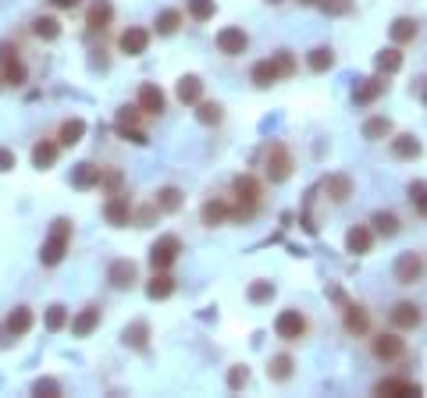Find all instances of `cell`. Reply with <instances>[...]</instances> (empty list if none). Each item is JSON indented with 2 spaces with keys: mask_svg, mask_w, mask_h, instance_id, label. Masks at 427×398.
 Listing matches in <instances>:
<instances>
[{
  "mask_svg": "<svg viewBox=\"0 0 427 398\" xmlns=\"http://www.w3.org/2000/svg\"><path fill=\"white\" fill-rule=\"evenodd\" d=\"M271 60H274V68H278V75H282V78H289V75L296 72V60H292V53H289V50H278Z\"/></svg>",
  "mask_w": 427,
  "mask_h": 398,
  "instance_id": "45",
  "label": "cell"
},
{
  "mask_svg": "<svg viewBox=\"0 0 427 398\" xmlns=\"http://www.w3.org/2000/svg\"><path fill=\"white\" fill-rule=\"evenodd\" d=\"M33 33H36L40 40H57V36H61V22H57V18H50V15L33 18Z\"/></svg>",
  "mask_w": 427,
  "mask_h": 398,
  "instance_id": "37",
  "label": "cell"
},
{
  "mask_svg": "<svg viewBox=\"0 0 427 398\" xmlns=\"http://www.w3.org/2000/svg\"><path fill=\"white\" fill-rule=\"evenodd\" d=\"M68 324V310H65V306H50V310H47V327L50 331H61V327H65Z\"/></svg>",
  "mask_w": 427,
  "mask_h": 398,
  "instance_id": "46",
  "label": "cell"
},
{
  "mask_svg": "<svg viewBox=\"0 0 427 398\" xmlns=\"http://www.w3.org/2000/svg\"><path fill=\"white\" fill-rule=\"evenodd\" d=\"M100 174H104V167H97V164H79L75 174H72V185L75 189H93V185H100Z\"/></svg>",
  "mask_w": 427,
  "mask_h": 398,
  "instance_id": "23",
  "label": "cell"
},
{
  "mask_svg": "<svg viewBox=\"0 0 427 398\" xmlns=\"http://www.w3.org/2000/svg\"><path fill=\"white\" fill-rule=\"evenodd\" d=\"M33 391H36V395H61V384H57V381H40Z\"/></svg>",
  "mask_w": 427,
  "mask_h": 398,
  "instance_id": "52",
  "label": "cell"
},
{
  "mask_svg": "<svg viewBox=\"0 0 427 398\" xmlns=\"http://www.w3.org/2000/svg\"><path fill=\"white\" fill-rule=\"evenodd\" d=\"M171 292H175V278L168 270H154V278L146 281V295L150 299H168Z\"/></svg>",
  "mask_w": 427,
  "mask_h": 398,
  "instance_id": "20",
  "label": "cell"
},
{
  "mask_svg": "<svg viewBox=\"0 0 427 398\" xmlns=\"http://www.w3.org/2000/svg\"><path fill=\"white\" fill-rule=\"evenodd\" d=\"M97 327H100V310H97V306H86V310L72 320V334H75V338H89Z\"/></svg>",
  "mask_w": 427,
  "mask_h": 398,
  "instance_id": "18",
  "label": "cell"
},
{
  "mask_svg": "<svg viewBox=\"0 0 427 398\" xmlns=\"http://www.w3.org/2000/svg\"><path fill=\"white\" fill-rule=\"evenodd\" d=\"M82 135H86V121H82V117H72V121H65V125H61L57 146H79Z\"/></svg>",
  "mask_w": 427,
  "mask_h": 398,
  "instance_id": "22",
  "label": "cell"
},
{
  "mask_svg": "<svg viewBox=\"0 0 427 398\" xmlns=\"http://www.w3.org/2000/svg\"><path fill=\"white\" fill-rule=\"evenodd\" d=\"M246 47H250V36H246V28H242V25H228V28H221V33H218V50L225 57L246 53Z\"/></svg>",
  "mask_w": 427,
  "mask_h": 398,
  "instance_id": "7",
  "label": "cell"
},
{
  "mask_svg": "<svg viewBox=\"0 0 427 398\" xmlns=\"http://www.w3.org/2000/svg\"><path fill=\"white\" fill-rule=\"evenodd\" d=\"M292 174V153L282 142H271L267 146V178L271 181H285Z\"/></svg>",
  "mask_w": 427,
  "mask_h": 398,
  "instance_id": "6",
  "label": "cell"
},
{
  "mask_svg": "<svg viewBox=\"0 0 427 398\" xmlns=\"http://www.w3.org/2000/svg\"><path fill=\"white\" fill-rule=\"evenodd\" d=\"M392 40L399 43V47H403V43H413V40H417V22H413V18H395V22H392Z\"/></svg>",
  "mask_w": 427,
  "mask_h": 398,
  "instance_id": "33",
  "label": "cell"
},
{
  "mask_svg": "<svg viewBox=\"0 0 427 398\" xmlns=\"http://www.w3.org/2000/svg\"><path fill=\"white\" fill-rule=\"evenodd\" d=\"M11 167H15V153L0 146V171H11Z\"/></svg>",
  "mask_w": 427,
  "mask_h": 398,
  "instance_id": "53",
  "label": "cell"
},
{
  "mask_svg": "<svg viewBox=\"0 0 427 398\" xmlns=\"http://www.w3.org/2000/svg\"><path fill=\"white\" fill-rule=\"evenodd\" d=\"M307 65H310V72H328L331 65H335V50L331 47H317V50H310V60H307Z\"/></svg>",
  "mask_w": 427,
  "mask_h": 398,
  "instance_id": "38",
  "label": "cell"
},
{
  "mask_svg": "<svg viewBox=\"0 0 427 398\" xmlns=\"http://www.w3.org/2000/svg\"><path fill=\"white\" fill-rule=\"evenodd\" d=\"M385 85H388V82H385V78H378V75L360 78V82H356V89H353V100H356V103H374V100L385 93Z\"/></svg>",
  "mask_w": 427,
  "mask_h": 398,
  "instance_id": "15",
  "label": "cell"
},
{
  "mask_svg": "<svg viewBox=\"0 0 427 398\" xmlns=\"http://www.w3.org/2000/svg\"><path fill=\"white\" fill-rule=\"evenodd\" d=\"M118 135H121V139H129V142H136V146H146V142H150L143 128H118Z\"/></svg>",
  "mask_w": 427,
  "mask_h": 398,
  "instance_id": "51",
  "label": "cell"
},
{
  "mask_svg": "<svg viewBox=\"0 0 427 398\" xmlns=\"http://www.w3.org/2000/svg\"><path fill=\"white\" fill-rule=\"evenodd\" d=\"M282 75H278V68H274V60L267 57V60H257L253 65V82L260 85V89H267V85H274Z\"/></svg>",
  "mask_w": 427,
  "mask_h": 398,
  "instance_id": "31",
  "label": "cell"
},
{
  "mask_svg": "<svg viewBox=\"0 0 427 398\" xmlns=\"http://www.w3.org/2000/svg\"><path fill=\"white\" fill-rule=\"evenodd\" d=\"M68 246H72V221L68 217H57L54 228H50V235H47V242H43V249H40L43 267H57L61 260H65Z\"/></svg>",
  "mask_w": 427,
  "mask_h": 398,
  "instance_id": "1",
  "label": "cell"
},
{
  "mask_svg": "<svg viewBox=\"0 0 427 398\" xmlns=\"http://www.w3.org/2000/svg\"><path fill=\"white\" fill-rule=\"evenodd\" d=\"M232 192H235V199H239V206L232 210V217H250L253 206L260 203V181L250 178V174H239V178L232 181Z\"/></svg>",
  "mask_w": 427,
  "mask_h": 398,
  "instance_id": "2",
  "label": "cell"
},
{
  "mask_svg": "<svg viewBox=\"0 0 427 398\" xmlns=\"http://www.w3.org/2000/svg\"><path fill=\"white\" fill-rule=\"evenodd\" d=\"M157 210L161 213H175V210H182V189H175V185H168V189H161L157 192Z\"/></svg>",
  "mask_w": 427,
  "mask_h": 398,
  "instance_id": "34",
  "label": "cell"
},
{
  "mask_svg": "<svg viewBox=\"0 0 427 398\" xmlns=\"http://www.w3.org/2000/svg\"><path fill=\"white\" fill-rule=\"evenodd\" d=\"M107 281L114 288H132L136 285V263L132 260H114L111 270H107Z\"/></svg>",
  "mask_w": 427,
  "mask_h": 398,
  "instance_id": "16",
  "label": "cell"
},
{
  "mask_svg": "<svg viewBox=\"0 0 427 398\" xmlns=\"http://www.w3.org/2000/svg\"><path fill=\"white\" fill-rule=\"evenodd\" d=\"M146 334H150V327L139 320V324L125 327V334H121V338H125V345H132V349H146Z\"/></svg>",
  "mask_w": 427,
  "mask_h": 398,
  "instance_id": "42",
  "label": "cell"
},
{
  "mask_svg": "<svg viewBox=\"0 0 427 398\" xmlns=\"http://www.w3.org/2000/svg\"><path fill=\"white\" fill-rule=\"evenodd\" d=\"M299 4H303V8H314V4H321V0H299Z\"/></svg>",
  "mask_w": 427,
  "mask_h": 398,
  "instance_id": "55",
  "label": "cell"
},
{
  "mask_svg": "<svg viewBox=\"0 0 427 398\" xmlns=\"http://www.w3.org/2000/svg\"><path fill=\"white\" fill-rule=\"evenodd\" d=\"M57 142H50V139H43V142H36L33 146V164L40 167V171H47V167H54V160H57Z\"/></svg>",
  "mask_w": 427,
  "mask_h": 398,
  "instance_id": "29",
  "label": "cell"
},
{
  "mask_svg": "<svg viewBox=\"0 0 427 398\" xmlns=\"http://www.w3.org/2000/svg\"><path fill=\"white\" fill-rule=\"evenodd\" d=\"M424 107H427V93H424Z\"/></svg>",
  "mask_w": 427,
  "mask_h": 398,
  "instance_id": "57",
  "label": "cell"
},
{
  "mask_svg": "<svg viewBox=\"0 0 427 398\" xmlns=\"http://www.w3.org/2000/svg\"><path fill=\"white\" fill-rule=\"evenodd\" d=\"M154 213H161V210H157V203H150V206L136 210V224H139V228H150V221H154Z\"/></svg>",
  "mask_w": 427,
  "mask_h": 398,
  "instance_id": "50",
  "label": "cell"
},
{
  "mask_svg": "<svg viewBox=\"0 0 427 398\" xmlns=\"http://www.w3.org/2000/svg\"><path fill=\"white\" fill-rule=\"evenodd\" d=\"M324 189H328V196H331L335 203H346L349 192H353V181H349L346 174H331V178L324 181Z\"/></svg>",
  "mask_w": 427,
  "mask_h": 398,
  "instance_id": "30",
  "label": "cell"
},
{
  "mask_svg": "<svg viewBox=\"0 0 427 398\" xmlns=\"http://www.w3.org/2000/svg\"><path fill=\"white\" fill-rule=\"evenodd\" d=\"M146 47H150V33H146L143 25H129L125 33L118 36V50L125 53V57H143Z\"/></svg>",
  "mask_w": 427,
  "mask_h": 398,
  "instance_id": "8",
  "label": "cell"
},
{
  "mask_svg": "<svg viewBox=\"0 0 427 398\" xmlns=\"http://www.w3.org/2000/svg\"><path fill=\"white\" fill-rule=\"evenodd\" d=\"M29 327H33V310H29V306H15L8 313V331L18 338V334H29Z\"/></svg>",
  "mask_w": 427,
  "mask_h": 398,
  "instance_id": "28",
  "label": "cell"
},
{
  "mask_svg": "<svg viewBox=\"0 0 427 398\" xmlns=\"http://www.w3.org/2000/svg\"><path fill=\"white\" fill-rule=\"evenodd\" d=\"M420 278H424L420 253H403L399 260H395V281H399V285H417Z\"/></svg>",
  "mask_w": 427,
  "mask_h": 398,
  "instance_id": "9",
  "label": "cell"
},
{
  "mask_svg": "<svg viewBox=\"0 0 427 398\" xmlns=\"http://www.w3.org/2000/svg\"><path fill=\"white\" fill-rule=\"evenodd\" d=\"M274 299V285L271 281H253L250 285V302H271Z\"/></svg>",
  "mask_w": 427,
  "mask_h": 398,
  "instance_id": "47",
  "label": "cell"
},
{
  "mask_svg": "<svg viewBox=\"0 0 427 398\" xmlns=\"http://www.w3.org/2000/svg\"><path fill=\"white\" fill-rule=\"evenodd\" d=\"M392 153L399 160H417L420 157V139L417 135H395L392 139Z\"/></svg>",
  "mask_w": 427,
  "mask_h": 398,
  "instance_id": "25",
  "label": "cell"
},
{
  "mask_svg": "<svg viewBox=\"0 0 427 398\" xmlns=\"http://www.w3.org/2000/svg\"><path fill=\"white\" fill-rule=\"evenodd\" d=\"M410 199L420 217H427V181H410Z\"/></svg>",
  "mask_w": 427,
  "mask_h": 398,
  "instance_id": "43",
  "label": "cell"
},
{
  "mask_svg": "<svg viewBox=\"0 0 427 398\" xmlns=\"http://www.w3.org/2000/svg\"><path fill=\"white\" fill-rule=\"evenodd\" d=\"M371 224H374V231L385 235V238L399 235V217H395V213H388V210H378L374 217H371Z\"/></svg>",
  "mask_w": 427,
  "mask_h": 398,
  "instance_id": "32",
  "label": "cell"
},
{
  "mask_svg": "<svg viewBox=\"0 0 427 398\" xmlns=\"http://www.w3.org/2000/svg\"><path fill=\"white\" fill-rule=\"evenodd\" d=\"M374 356L392 363V359H403L406 356V342L399 338V334H381V338H374Z\"/></svg>",
  "mask_w": 427,
  "mask_h": 398,
  "instance_id": "13",
  "label": "cell"
},
{
  "mask_svg": "<svg viewBox=\"0 0 427 398\" xmlns=\"http://www.w3.org/2000/svg\"><path fill=\"white\" fill-rule=\"evenodd\" d=\"M274 331H278L282 342H299V338H307L310 324H307V317H303L299 310H282L278 320H274Z\"/></svg>",
  "mask_w": 427,
  "mask_h": 398,
  "instance_id": "3",
  "label": "cell"
},
{
  "mask_svg": "<svg viewBox=\"0 0 427 398\" xmlns=\"http://www.w3.org/2000/svg\"><path fill=\"white\" fill-rule=\"evenodd\" d=\"M371 246H374V231H371L367 224H356V228L346 231V249H349L353 256H367Z\"/></svg>",
  "mask_w": 427,
  "mask_h": 398,
  "instance_id": "12",
  "label": "cell"
},
{
  "mask_svg": "<svg viewBox=\"0 0 427 398\" xmlns=\"http://www.w3.org/2000/svg\"><path fill=\"white\" fill-rule=\"evenodd\" d=\"M374 65H378V72H381V75H395V72L403 68V50H399V47L381 50V53L374 57Z\"/></svg>",
  "mask_w": 427,
  "mask_h": 398,
  "instance_id": "27",
  "label": "cell"
},
{
  "mask_svg": "<svg viewBox=\"0 0 427 398\" xmlns=\"http://www.w3.org/2000/svg\"><path fill=\"white\" fill-rule=\"evenodd\" d=\"M267 374H271L274 381H289V377H292V356H274L271 366H267Z\"/></svg>",
  "mask_w": 427,
  "mask_h": 398,
  "instance_id": "40",
  "label": "cell"
},
{
  "mask_svg": "<svg viewBox=\"0 0 427 398\" xmlns=\"http://www.w3.org/2000/svg\"><path fill=\"white\" fill-rule=\"evenodd\" d=\"M104 217H107L114 228H125V224L132 221V206H129V196L114 192V196L104 203Z\"/></svg>",
  "mask_w": 427,
  "mask_h": 398,
  "instance_id": "11",
  "label": "cell"
},
{
  "mask_svg": "<svg viewBox=\"0 0 427 398\" xmlns=\"http://www.w3.org/2000/svg\"><path fill=\"white\" fill-rule=\"evenodd\" d=\"M374 391L378 395H392V398H406V395H420V384L403 381V377H388V381H378Z\"/></svg>",
  "mask_w": 427,
  "mask_h": 398,
  "instance_id": "19",
  "label": "cell"
},
{
  "mask_svg": "<svg viewBox=\"0 0 427 398\" xmlns=\"http://www.w3.org/2000/svg\"><path fill=\"white\" fill-rule=\"evenodd\" d=\"M246 381H250V370H246V366H235V370L228 374V388H232V391H239Z\"/></svg>",
  "mask_w": 427,
  "mask_h": 398,
  "instance_id": "49",
  "label": "cell"
},
{
  "mask_svg": "<svg viewBox=\"0 0 427 398\" xmlns=\"http://www.w3.org/2000/svg\"><path fill=\"white\" fill-rule=\"evenodd\" d=\"M182 253V238L178 235H161L154 246H150V263H154V270H168Z\"/></svg>",
  "mask_w": 427,
  "mask_h": 398,
  "instance_id": "4",
  "label": "cell"
},
{
  "mask_svg": "<svg viewBox=\"0 0 427 398\" xmlns=\"http://www.w3.org/2000/svg\"><path fill=\"white\" fill-rule=\"evenodd\" d=\"M388 317H392V327H395V331H413V327H420V320H424V313H420L417 302H395Z\"/></svg>",
  "mask_w": 427,
  "mask_h": 398,
  "instance_id": "10",
  "label": "cell"
},
{
  "mask_svg": "<svg viewBox=\"0 0 427 398\" xmlns=\"http://www.w3.org/2000/svg\"><path fill=\"white\" fill-rule=\"evenodd\" d=\"M228 217H232V206H228L225 199H210V203H203V224H207V228L225 224Z\"/></svg>",
  "mask_w": 427,
  "mask_h": 398,
  "instance_id": "24",
  "label": "cell"
},
{
  "mask_svg": "<svg viewBox=\"0 0 427 398\" xmlns=\"http://www.w3.org/2000/svg\"><path fill=\"white\" fill-rule=\"evenodd\" d=\"M175 93H178V100L182 103H200L203 100V82L196 78V75H186V78H178V89H175Z\"/></svg>",
  "mask_w": 427,
  "mask_h": 398,
  "instance_id": "21",
  "label": "cell"
},
{
  "mask_svg": "<svg viewBox=\"0 0 427 398\" xmlns=\"http://www.w3.org/2000/svg\"><path fill=\"white\" fill-rule=\"evenodd\" d=\"M50 4H54V8H61V11H68V8H75V4H79V0H50Z\"/></svg>",
  "mask_w": 427,
  "mask_h": 398,
  "instance_id": "54",
  "label": "cell"
},
{
  "mask_svg": "<svg viewBox=\"0 0 427 398\" xmlns=\"http://www.w3.org/2000/svg\"><path fill=\"white\" fill-rule=\"evenodd\" d=\"M214 11H218V4H214V0H189V18H193V22H210Z\"/></svg>",
  "mask_w": 427,
  "mask_h": 398,
  "instance_id": "41",
  "label": "cell"
},
{
  "mask_svg": "<svg viewBox=\"0 0 427 398\" xmlns=\"http://www.w3.org/2000/svg\"><path fill=\"white\" fill-rule=\"evenodd\" d=\"M178 25H182V11H175V8L161 11L157 15V36H175Z\"/></svg>",
  "mask_w": 427,
  "mask_h": 398,
  "instance_id": "36",
  "label": "cell"
},
{
  "mask_svg": "<svg viewBox=\"0 0 427 398\" xmlns=\"http://www.w3.org/2000/svg\"><path fill=\"white\" fill-rule=\"evenodd\" d=\"M0 68H4V82H8V85H25L29 68L22 65L18 47H11V43H0Z\"/></svg>",
  "mask_w": 427,
  "mask_h": 398,
  "instance_id": "5",
  "label": "cell"
},
{
  "mask_svg": "<svg viewBox=\"0 0 427 398\" xmlns=\"http://www.w3.org/2000/svg\"><path fill=\"white\" fill-rule=\"evenodd\" d=\"M139 121H143L139 107H121L118 110V128H139Z\"/></svg>",
  "mask_w": 427,
  "mask_h": 398,
  "instance_id": "44",
  "label": "cell"
},
{
  "mask_svg": "<svg viewBox=\"0 0 427 398\" xmlns=\"http://www.w3.org/2000/svg\"><path fill=\"white\" fill-rule=\"evenodd\" d=\"M196 117H200V125H218V121L225 117V110H221V103L200 100V103H196Z\"/></svg>",
  "mask_w": 427,
  "mask_h": 398,
  "instance_id": "39",
  "label": "cell"
},
{
  "mask_svg": "<svg viewBox=\"0 0 427 398\" xmlns=\"http://www.w3.org/2000/svg\"><path fill=\"white\" fill-rule=\"evenodd\" d=\"M346 331L349 334H367L371 331V317L363 306H346Z\"/></svg>",
  "mask_w": 427,
  "mask_h": 398,
  "instance_id": "26",
  "label": "cell"
},
{
  "mask_svg": "<svg viewBox=\"0 0 427 398\" xmlns=\"http://www.w3.org/2000/svg\"><path fill=\"white\" fill-rule=\"evenodd\" d=\"M317 8L328 11V15H349L353 11V0H321Z\"/></svg>",
  "mask_w": 427,
  "mask_h": 398,
  "instance_id": "48",
  "label": "cell"
},
{
  "mask_svg": "<svg viewBox=\"0 0 427 398\" xmlns=\"http://www.w3.org/2000/svg\"><path fill=\"white\" fill-rule=\"evenodd\" d=\"M111 18H114L111 0H97V4H89V11H86V25L93 28V33H104V28L111 25Z\"/></svg>",
  "mask_w": 427,
  "mask_h": 398,
  "instance_id": "17",
  "label": "cell"
},
{
  "mask_svg": "<svg viewBox=\"0 0 427 398\" xmlns=\"http://www.w3.org/2000/svg\"><path fill=\"white\" fill-rule=\"evenodd\" d=\"M267 4H282V0H267Z\"/></svg>",
  "mask_w": 427,
  "mask_h": 398,
  "instance_id": "56",
  "label": "cell"
},
{
  "mask_svg": "<svg viewBox=\"0 0 427 398\" xmlns=\"http://www.w3.org/2000/svg\"><path fill=\"white\" fill-rule=\"evenodd\" d=\"M143 114H161L164 107H168V100H164V93L154 85V82H143L139 85V103H136Z\"/></svg>",
  "mask_w": 427,
  "mask_h": 398,
  "instance_id": "14",
  "label": "cell"
},
{
  "mask_svg": "<svg viewBox=\"0 0 427 398\" xmlns=\"http://www.w3.org/2000/svg\"><path fill=\"white\" fill-rule=\"evenodd\" d=\"M385 135H392V121H388V117H371V121H363V139L378 142V139H385Z\"/></svg>",
  "mask_w": 427,
  "mask_h": 398,
  "instance_id": "35",
  "label": "cell"
}]
</instances>
